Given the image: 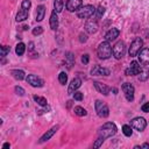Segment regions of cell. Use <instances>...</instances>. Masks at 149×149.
Masks as SVG:
<instances>
[{
  "instance_id": "277c9868",
  "label": "cell",
  "mask_w": 149,
  "mask_h": 149,
  "mask_svg": "<svg viewBox=\"0 0 149 149\" xmlns=\"http://www.w3.org/2000/svg\"><path fill=\"white\" fill-rule=\"evenodd\" d=\"M95 13V8L92 5H86L84 7H80L77 10V16L79 19H88Z\"/></svg>"
},
{
  "instance_id": "9a60e30c",
  "label": "cell",
  "mask_w": 149,
  "mask_h": 149,
  "mask_svg": "<svg viewBox=\"0 0 149 149\" xmlns=\"http://www.w3.org/2000/svg\"><path fill=\"white\" fill-rule=\"evenodd\" d=\"M58 126H55V127H52L51 129H49V130H47V133L44 134V135H42V137L40 139V143H43V142H45V141H48V140H50L52 136H54V134L58 130Z\"/></svg>"
},
{
  "instance_id": "4fadbf2b",
  "label": "cell",
  "mask_w": 149,
  "mask_h": 149,
  "mask_svg": "<svg viewBox=\"0 0 149 149\" xmlns=\"http://www.w3.org/2000/svg\"><path fill=\"white\" fill-rule=\"evenodd\" d=\"M81 3H83L81 0H68V2H66V9L69 12L78 10L81 7Z\"/></svg>"
},
{
  "instance_id": "e0dca14e",
  "label": "cell",
  "mask_w": 149,
  "mask_h": 149,
  "mask_svg": "<svg viewBox=\"0 0 149 149\" xmlns=\"http://www.w3.org/2000/svg\"><path fill=\"white\" fill-rule=\"evenodd\" d=\"M93 84H94V87L97 88L98 92H100V93L104 94V95H108V93H109V88H108L105 84L99 83V81H94Z\"/></svg>"
},
{
  "instance_id": "7402d4cb",
  "label": "cell",
  "mask_w": 149,
  "mask_h": 149,
  "mask_svg": "<svg viewBox=\"0 0 149 149\" xmlns=\"http://www.w3.org/2000/svg\"><path fill=\"white\" fill-rule=\"evenodd\" d=\"M12 76L17 80H22L24 78V72L22 70H12Z\"/></svg>"
},
{
  "instance_id": "2e32d148",
  "label": "cell",
  "mask_w": 149,
  "mask_h": 149,
  "mask_svg": "<svg viewBox=\"0 0 149 149\" xmlns=\"http://www.w3.org/2000/svg\"><path fill=\"white\" fill-rule=\"evenodd\" d=\"M119 34H120V31H119V29H116V28H112V29H109L106 34H105V41H113V40H115L118 36H119Z\"/></svg>"
},
{
  "instance_id": "f35d334b",
  "label": "cell",
  "mask_w": 149,
  "mask_h": 149,
  "mask_svg": "<svg viewBox=\"0 0 149 149\" xmlns=\"http://www.w3.org/2000/svg\"><path fill=\"white\" fill-rule=\"evenodd\" d=\"M66 58L69 59V63H70V64H72V63H73V56H72V54H70V52H69V54H68V56H66Z\"/></svg>"
},
{
  "instance_id": "4316f807",
  "label": "cell",
  "mask_w": 149,
  "mask_h": 149,
  "mask_svg": "<svg viewBox=\"0 0 149 149\" xmlns=\"http://www.w3.org/2000/svg\"><path fill=\"white\" fill-rule=\"evenodd\" d=\"M122 133H123L126 136H132V134H133L132 127L128 126V125H123V126H122Z\"/></svg>"
},
{
  "instance_id": "74e56055",
  "label": "cell",
  "mask_w": 149,
  "mask_h": 149,
  "mask_svg": "<svg viewBox=\"0 0 149 149\" xmlns=\"http://www.w3.org/2000/svg\"><path fill=\"white\" fill-rule=\"evenodd\" d=\"M141 109H142V112H144V113H148V112H149V101H148V102H144V104L142 105Z\"/></svg>"
},
{
  "instance_id": "b9f144b4",
  "label": "cell",
  "mask_w": 149,
  "mask_h": 149,
  "mask_svg": "<svg viewBox=\"0 0 149 149\" xmlns=\"http://www.w3.org/2000/svg\"><path fill=\"white\" fill-rule=\"evenodd\" d=\"M142 148H149V144H148V143H144V144L142 146Z\"/></svg>"
},
{
  "instance_id": "5b68a950",
  "label": "cell",
  "mask_w": 149,
  "mask_h": 149,
  "mask_svg": "<svg viewBox=\"0 0 149 149\" xmlns=\"http://www.w3.org/2000/svg\"><path fill=\"white\" fill-rule=\"evenodd\" d=\"M112 51H113V56H114L116 59L122 58V57L125 56V54H126V44H125V42H122V41L116 42L115 45L113 47Z\"/></svg>"
},
{
  "instance_id": "30bf717a",
  "label": "cell",
  "mask_w": 149,
  "mask_h": 149,
  "mask_svg": "<svg viewBox=\"0 0 149 149\" xmlns=\"http://www.w3.org/2000/svg\"><path fill=\"white\" fill-rule=\"evenodd\" d=\"M140 71H141V65H140V63L136 62V61H134V62H132V63L129 64V66L127 68L126 74H127V76H136V74L140 73Z\"/></svg>"
},
{
  "instance_id": "5bb4252c",
  "label": "cell",
  "mask_w": 149,
  "mask_h": 149,
  "mask_svg": "<svg viewBox=\"0 0 149 149\" xmlns=\"http://www.w3.org/2000/svg\"><path fill=\"white\" fill-rule=\"evenodd\" d=\"M80 85H81V80H80L79 78H74V79H72L71 83L69 84L68 93H69V94H73V93L77 91V88L80 87Z\"/></svg>"
},
{
  "instance_id": "d6986e66",
  "label": "cell",
  "mask_w": 149,
  "mask_h": 149,
  "mask_svg": "<svg viewBox=\"0 0 149 149\" xmlns=\"http://www.w3.org/2000/svg\"><path fill=\"white\" fill-rule=\"evenodd\" d=\"M85 30L88 33V34H93L98 30V24L95 21H88L86 24H85Z\"/></svg>"
},
{
  "instance_id": "52a82bcc",
  "label": "cell",
  "mask_w": 149,
  "mask_h": 149,
  "mask_svg": "<svg viewBox=\"0 0 149 149\" xmlns=\"http://www.w3.org/2000/svg\"><path fill=\"white\" fill-rule=\"evenodd\" d=\"M130 125L133 128H135L136 130L139 132H142L146 127H147V121L142 116H137V118H134L132 121H130Z\"/></svg>"
},
{
  "instance_id": "1f68e13d",
  "label": "cell",
  "mask_w": 149,
  "mask_h": 149,
  "mask_svg": "<svg viewBox=\"0 0 149 149\" xmlns=\"http://www.w3.org/2000/svg\"><path fill=\"white\" fill-rule=\"evenodd\" d=\"M30 6H31V3H30V1H29V0H23V1H22V3H21V7H22V8H24V9H28V10H29Z\"/></svg>"
},
{
  "instance_id": "4dcf8cb0",
  "label": "cell",
  "mask_w": 149,
  "mask_h": 149,
  "mask_svg": "<svg viewBox=\"0 0 149 149\" xmlns=\"http://www.w3.org/2000/svg\"><path fill=\"white\" fill-rule=\"evenodd\" d=\"M9 50H10L9 47H7V45H2V47H1V56H2V57L7 56V54L9 52Z\"/></svg>"
},
{
  "instance_id": "f546056e",
  "label": "cell",
  "mask_w": 149,
  "mask_h": 149,
  "mask_svg": "<svg viewBox=\"0 0 149 149\" xmlns=\"http://www.w3.org/2000/svg\"><path fill=\"white\" fill-rule=\"evenodd\" d=\"M105 13V8L104 7H99L98 9H95V14H97V19H100L101 16H102V14Z\"/></svg>"
},
{
  "instance_id": "d6a6232c",
  "label": "cell",
  "mask_w": 149,
  "mask_h": 149,
  "mask_svg": "<svg viewBox=\"0 0 149 149\" xmlns=\"http://www.w3.org/2000/svg\"><path fill=\"white\" fill-rule=\"evenodd\" d=\"M104 140H105V139H102V137H100V136H99V137H98V140H97V141L93 143V148H99V147L102 144Z\"/></svg>"
},
{
  "instance_id": "8fae6325",
  "label": "cell",
  "mask_w": 149,
  "mask_h": 149,
  "mask_svg": "<svg viewBox=\"0 0 149 149\" xmlns=\"http://www.w3.org/2000/svg\"><path fill=\"white\" fill-rule=\"evenodd\" d=\"M26 80H27V83L30 84L33 87H42L43 84H44L43 80H42L41 78H38L37 76H35V74H28L27 78H26Z\"/></svg>"
},
{
  "instance_id": "d590c367",
  "label": "cell",
  "mask_w": 149,
  "mask_h": 149,
  "mask_svg": "<svg viewBox=\"0 0 149 149\" xmlns=\"http://www.w3.org/2000/svg\"><path fill=\"white\" fill-rule=\"evenodd\" d=\"M73 98H74V100L80 101V100H83V93L81 92H74L73 93Z\"/></svg>"
},
{
  "instance_id": "6da1fadb",
  "label": "cell",
  "mask_w": 149,
  "mask_h": 149,
  "mask_svg": "<svg viewBox=\"0 0 149 149\" xmlns=\"http://www.w3.org/2000/svg\"><path fill=\"white\" fill-rule=\"evenodd\" d=\"M116 134V126L113 122H106L102 125V127L99 129V136L102 139H108L112 137L113 135Z\"/></svg>"
},
{
  "instance_id": "e575fe53",
  "label": "cell",
  "mask_w": 149,
  "mask_h": 149,
  "mask_svg": "<svg viewBox=\"0 0 149 149\" xmlns=\"http://www.w3.org/2000/svg\"><path fill=\"white\" fill-rule=\"evenodd\" d=\"M15 93L19 95H24V90L21 86H15Z\"/></svg>"
},
{
  "instance_id": "ffe728a7",
  "label": "cell",
  "mask_w": 149,
  "mask_h": 149,
  "mask_svg": "<svg viewBox=\"0 0 149 149\" xmlns=\"http://www.w3.org/2000/svg\"><path fill=\"white\" fill-rule=\"evenodd\" d=\"M28 14H29V10L28 9H24L21 7V9L19 10V13L16 14V21L20 22V21H23L28 17Z\"/></svg>"
},
{
  "instance_id": "8d00e7d4",
  "label": "cell",
  "mask_w": 149,
  "mask_h": 149,
  "mask_svg": "<svg viewBox=\"0 0 149 149\" xmlns=\"http://www.w3.org/2000/svg\"><path fill=\"white\" fill-rule=\"evenodd\" d=\"M88 61H90V56H88L87 54L83 55V57H81V63H83L84 65H86V64L88 63Z\"/></svg>"
},
{
  "instance_id": "9c48e42d",
  "label": "cell",
  "mask_w": 149,
  "mask_h": 149,
  "mask_svg": "<svg viewBox=\"0 0 149 149\" xmlns=\"http://www.w3.org/2000/svg\"><path fill=\"white\" fill-rule=\"evenodd\" d=\"M122 91H123V93H125V97H126V99L128 100V101H133L134 100V86L132 85V84H129V83H125L123 85H122Z\"/></svg>"
},
{
  "instance_id": "ac0fdd59",
  "label": "cell",
  "mask_w": 149,
  "mask_h": 149,
  "mask_svg": "<svg viewBox=\"0 0 149 149\" xmlns=\"http://www.w3.org/2000/svg\"><path fill=\"white\" fill-rule=\"evenodd\" d=\"M57 27H58V16H57V12L54 10L50 15V28L55 30L57 29Z\"/></svg>"
},
{
  "instance_id": "3957f363",
  "label": "cell",
  "mask_w": 149,
  "mask_h": 149,
  "mask_svg": "<svg viewBox=\"0 0 149 149\" xmlns=\"http://www.w3.org/2000/svg\"><path fill=\"white\" fill-rule=\"evenodd\" d=\"M142 47H143V41L140 37H135L133 40V42L130 43V47H129V50H128L129 56L130 57L137 56V54L140 52V50L142 49Z\"/></svg>"
},
{
  "instance_id": "83f0119b",
  "label": "cell",
  "mask_w": 149,
  "mask_h": 149,
  "mask_svg": "<svg viewBox=\"0 0 149 149\" xmlns=\"http://www.w3.org/2000/svg\"><path fill=\"white\" fill-rule=\"evenodd\" d=\"M58 80H59V83H61L62 85H65L66 81H68V74H66L65 72H61V73L58 74Z\"/></svg>"
},
{
  "instance_id": "7a4b0ae2",
  "label": "cell",
  "mask_w": 149,
  "mask_h": 149,
  "mask_svg": "<svg viewBox=\"0 0 149 149\" xmlns=\"http://www.w3.org/2000/svg\"><path fill=\"white\" fill-rule=\"evenodd\" d=\"M112 47L109 44L108 41H104L99 44L98 49H97V54H98V57L101 58V59H107L112 56Z\"/></svg>"
},
{
  "instance_id": "ab89813d",
  "label": "cell",
  "mask_w": 149,
  "mask_h": 149,
  "mask_svg": "<svg viewBox=\"0 0 149 149\" xmlns=\"http://www.w3.org/2000/svg\"><path fill=\"white\" fill-rule=\"evenodd\" d=\"M80 42H85L86 40H87V37H86V35H84V34H80Z\"/></svg>"
},
{
  "instance_id": "603a6c76",
  "label": "cell",
  "mask_w": 149,
  "mask_h": 149,
  "mask_svg": "<svg viewBox=\"0 0 149 149\" xmlns=\"http://www.w3.org/2000/svg\"><path fill=\"white\" fill-rule=\"evenodd\" d=\"M24 50H26V45H24V43H17V45H16V48H15V52H16V55L17 56H22L23 54H24Z\"/></svg>"
},
{
  "instance_id": "cb8c5ba5",
  "label": "cell",
  "mask_w": 149,
  "mask_h": 149,
  "mask_svg": "<svg viewBox=\"0 0 149 149\" xmlns=\"http://www.w3.org/2000/svg\"><path fill=\"white\" fill-rule=\"evenodd\" d=\"M63 6H64L63 0H55L54 1V7H55V10L57 13H61L63 10Z\"/></svg>"
},
{
  "instance_id": "7c38bea8",
  "label": "cell",
  "mask_w": 149,
  "mask_h": 149,
  "mask_svg": "<svg viewBox=\"0 0 149 149\" xmlns=\"http://www.w3.org/2000/svg\"><path fill=\"white\" fill-rule=\"evenodd\" d=\"M91 74L92 76H108L109 74V70L101 68L100 65H94L91 70Z\"/></svg>"
},
{
  "instance_id": "ba28073f",
  "label": "cell",
  "mask_w": 149,
  "mask_h": 149,
  "mask_svg": "<svg viewBox=\"0 0 149 149\" xmlns=\"http://www.w3.org/2000/svg\"><path fill=\"white\" fill-rule=\"evenodd\" d=\"M139 57V63L143 66L149 65V48H142L140 52L137 54Z\"/></svg>"
},
{
  "instance_id": "484cf974",
  "label": "cell",
  "mask_w": 149,
  "mask_h": 149,
  "mask_svg": "<svg viewBox=\"0 0 149 149\" xmlns=\"http://www.w3.org/2000/svg\"><path fill=\"white\" fill-rule=\"evenodd\" d=\"M33 98H34V100H35L38 105H41V106H47V99H45V98L40 97V95H34Z\"/></svg>"
},
{
  "instance_id": "44dd1931",
  "label": "cell",
  "mask_w": 149,
  "mask_h": 149,
  "mask_svg": "<svg viewBox=\"0 0 149 149\" xmlns=\"http://www.w3.org/2000/svg\"><path fill=\"white\" fill-rule=\"evenodd\" d=\"M44 15H45V7L41 5L36 9V20L37 21H42L44 19Z\"/></svg>"
},
{
  "instance_id": "836d02e7",
  "label": "cell",
  "mask_w": 149,
  "mask_h": 149,
  "mask_svg": "<svg viewBox=\"0 0 149 149\" xmlns=\"http://www.w3.org/2000/svg\"><path fill=\"white\" fill-rule=\"evenodd\" d=\"M43 33V28L42 27H36V28H34L33 29V35H41Z\"/></svg>"
},
{
  "instance_id": "60d3db41",
  "label": "cell",
  "mask_w": 149,
  "mask_h": 149,
  "mask_svg": "<svg viewBox=\"0 0 149 149\" xmlns=\"http://www.w3.org/2000/svg\"><path fill=\"white\" fill-rule=\"evenodd\" d=\"M2 148L5 149V148H9V143H5L3 146H2Z\"/></svg>"
},
{
  "instance_id": "f1b7e54d",
  "label": "cell",
  "mask_w": 149,
  "mask_h": 149,
  "mask_svg": "<svg viewBox=\"0 0 149 149\" xmlns=\"http://www.w3.org/2000/svg\"><path fill=\"white\" fill-rule=\"evenodd\" d=\"M148 76H149V71L147 70V69H141V71H140V80H146L147 78H148Z\"/></svg>"
},
{
  "instance_id": "d4e9b609",
  "label": "cell",
  "mask_w": 149,
  "mask_h": 149,
  "mask_svg": "<svg viewBox=\"0 0 149 149\" xmlns=\"http://www.w3.org/2000/svg\"><path fill=\"white\" fill-rule=\"evenodd\" d=\"M74 114H77L78 116H85L87 114V112H86L85 108H83L80 106H77V107H74Z\"/></svg>"
},
{
  "instance_id": "8992f818",
  "label": "cell",
  "mask_w": 149,
  "mask_h": 149,
  "mask_svg": "<svg viewBox=\"0 0 149 149\" xmlns=\"http://www.w3.org/2000/svg\"><path fill=\"white\" fill-rule=\"evenodd\" d=\"M95 111H97V114L100 118H107L109 115L108 106L101 100H97L95 101Z\"/></svg>"
}]
</instances>
